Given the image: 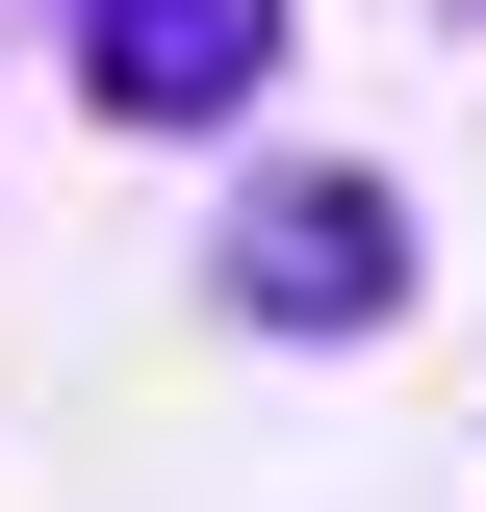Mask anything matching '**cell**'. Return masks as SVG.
I'll return each instance as SVG.
<instances>
[{
	"instance_id": "cell-3",
	"label": "cell",
	"mask_w": 486,
	"mask_h": 512,
	"mask_svg": "<svg viewBox=\"0 0 486 512\" xmlns=\"http://www.w3.org/2000/svg\"><path fill=\"white\" fill-rule=\"evenodd\" d=\"M461 26H486V0H461Z\"/></svg>"
},
{
	"instance_id": "cell-1",
	"label": "cell",
	"mask_w": 486,
	"mask_h": 512,
	"mask_svg": "<svg viewBox=\"0 0 486 512\" xmlns=\"http://www.w3.org/2000/svg\"><path fill=\"white\" fill-rule=\"evenodd\" d=\"M205 308H231V333H384V308H410V180H359V154H256L231 231H205Z\"/></svg>"
},
{
	"instance_id": "cell-2",
	"label": "cell",
	"mask_w": 486,
	"mask_h": 512,
	"mask_svg": "<svg viewBox=\"0 0 486 512\" xmlns=\"http://www.w3.org/2000/svg\"><path fill=\"white\" fill-rule=\"evenodd\" d=\"M282 77V0H77V103L103 128H231Z\"/></svg>"
}]
</instances>
